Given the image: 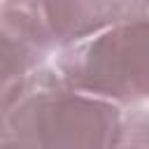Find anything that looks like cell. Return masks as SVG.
Returning a JSON list of instances; mask_svg holds the SVG:
<instances>
[{
	"mask_svg": "<svg viewBox=\"0 0 149 149\" xmlns=\"http://www.w3.org/2000/svg\"><path fill=\"white\" fill-rule=\"evenodd\" d=\"M121 119V105L72 88L49 68L2 91V137L33 149H109Z\"/></svg>",
	"mask_w": 149,
	"mask_h": 149,
	"instance_id": "1",
	"label": "cell"
},
{
	"mask_svg": "<svg viewBox=\"0 0 149 149\" xmlns=\"http://www.w3.org/2000/svg\"><path fill=\"white\" fill-rule=\"evenodd\" d=\"M56 70L72 88L116 105L149 100V0H123L105 30L61 51Z\"/></svg>",
	"mask_w": 149,
	"mask_h": 149,
	"instance_id": "2",
	"label": "cell"
},
{
	"mask_svg": "<svg viewBox=\"0 0 149 149\" xmlns=\"http://www.w3.org/2000/svg\"><path fill=\"white\" fill-rule=\"evenodd\" d=\"M123 0H2V33L26 40L42 54L70 49L100 30L119 14Z\"/></svg>",
	"mask_w": 149,
	"mask_h": 149,
	"instance_id": "3",
	"label": "cell"
},
{
	"mask_svg": "<svg viewBox=\"0 0 149 149\" xmlns=\"http://www.w3.org/2000/svg\"><path fill=\"white\" fill-rule=\"evenodd\" d=\"M0 42H2V91H7L28 79L35 70H40L47 54L9 33H0Z\"/></svg>",
	"mask_w": 149,
	"mask_h": 149,
	"instance_id": "4",
	"label": "cell"
},
{
	"mask_svg": "<svg viewBox=\"0 0 149 149\" xmlns=\"http://www.w3.org/2000/svg\"><path fill=\"white\" fill-rule=\"evenodd\" d=\"M109 149H149V112L135 109L126 114Z\"/></svg>",
	"mask_w": 149,
	"mask_h": 149,
	"instance_id": "5",
	"label": "cell"
},
{
	"mask_svg": "<svg viewBox=\"0 0 149 149\" xmlns=\"http://www.w3.org/2000/svg\"><path fill=\"white\" fill-rule=\"evenodd\" d=\"M0 149H33V147H28V144H23L19 140H12V137H2Z\"/></svg>",
	"mask_w": 149,
	"mask_h": 149,
	"instance_id": "6",
	"label": "cell"
}]
</instances>
